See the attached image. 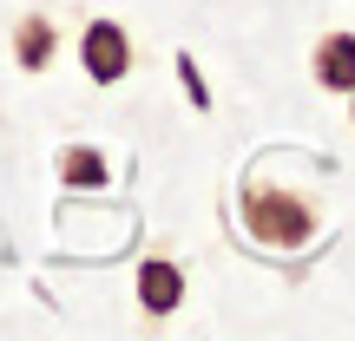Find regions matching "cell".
<instances>
[{"mask_svg":"<svg viewBox=\"0 0 355 341\" xmlns=\"http://www.w3.org/2000/svg\"><path fill=\"white\" fill-rule=\"evenodd\" d=\"M243 223H250L257 243H270V250H296V243H309V230H316V210H309L303 197H283V190H243Z\"/></svg>","mask_w":355,"mask_h":341,"instance_id":"obj_1","label":"cell"},{"mask_svg":"<svg viewBox=\"0 0 355 341\" xmlns=\"http://www.w3.org/2000/svg\"><path fill=\"white\" fill-rule=\"evenodd\" d=\"M125 66H132L125 33H119L112 20H92L86 26V73L99 79V86H112V79H125Z\"/></svg>","mask_w":355,"mask_h":341,"instance_id":"obj_2","label":"cell"},{"mask_svg":"<svg viewBox=\"0 0 355 341\" xmlns=\"http://www.w3.org/2000/svg\"><path fill=\"white\" fill-rule=\"evenodd\" d=\"M178 302H184V269L165 263V256H152V263L139 269V308L145 315H171Z\"/></svg>","mask_w":355,"mask_h":341,"instance_id":"obj_3","label":"cell"},{"mask_svg":"<svg viewBox=\"0 0 355 341\" xmlns=\"http://www.w3.org/2000/svg\"><path fill=\"white\" fill-rule=\"evenodd\" d=\"M316 79L329 92H349L355 86V33H329L316 46Z\"/></svg>","mask_w":355,"mask_h":341,"instance_id":"obj_4","label":"cell"},{"mask_svg":"<svg viewBox=\"0 0 355 341\" xmlns=\"http://www.w3.org/2000/svg\"><path fill=\"white\" fill-rule=\"evenodd\" d=\"M13 53H20V66H46V59H53V26H46V20H20Z\"/></svg>","mask_w":355,"mask_h":341,"instance_id":"obj_5","label":"cell"},{"mask_svg":"<svg viewBox=\"0 0 355 341\" xmlns=\"http://www.w3.org/2000/svg\"><path fill=\"white\" fill-rule=\"evenodd\" d=\"M66 184H105V165H99V151H66Z\"/></svg>","mask_w":355,"mask_h":341,"instance_id":"obj_6","label":"cell"},{"mask_svg":"<svg viewBox=\"0 0 355 341\" xmlns=\"http://www.w3.org/2000/svg\"><path fill=\"white\" fill-rule=\"evenodd\" d=\"M178 73H184V92H191V105H211V99H204V79H198V66H191V59H178Z\"/></svg>","mask_w":355,"mask_h":341,"instance_id":"obj_7","label":"cell"},{"mask_svg":"<svg viewBox=\"0 0 355 341\" xmlns=\"http://www.w3.org/2000/svg\"><path fill=\"white\" fill-rule=\"evenodd\" d=\"M349 99H355V86H349Z\"/></svg>","mask_w":355,"mask_h":341,"instance_id":"obj_8","label":"cell"}]
</instances>
